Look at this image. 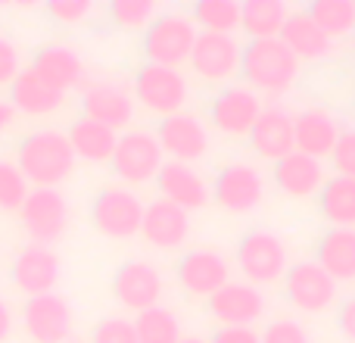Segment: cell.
Returning <instances> with one entry per match:
<instances>
[{
  "label": "cell",
  "instance_id": "obj_1",
  "mask_svg": "<svg viewBox=\"0 0 355 343\" xmlns=\"http://www.w3.org/2000/svg\"><path fill=\"white\" fill-rule=\"evenodd\" d=\"M302 62L284 47L281 37H268V41H246L243 56H240V78L250 91L259 97H284L293 91L300 81Z\"/></svg>",
  "mask_w": 355,
  "mask_h": 343
},
{
  "label": "cell",
  "instance_id": "obj_2",
  "mask_svg": "<svg viewBox=\"0 0 355 343\" xmlns=\"http://www.w3.org/2000/svg\"><path fill=\"white\" fill-rule=\"evenodd\" d=\"M75 153L69 135L60 128H37L19 141L16 166L35 187H60L75 172Z\"/></svg>",
  "mask_w": 355,
  "mask_h": 343
},
{
  "label": "cell",
  "instance_id": "obj_3",
  "mask_svg": "<svg viewBox=\"0 0 355 343\" xmlns=\"http://www.w3.org/2000/svg\"><path fill=\"white\" fill-rule=\"evenodd\" d=\"M234 265L243 275V281L262 290L268 284L284 281V275L290 269V244L271 228H250L237 240Z\"/></svg>",
  "mask_w": 355,
  "mask_h": 343
},
{
  "label": "cell",
  "instance_id": "obj_4",
  "mask_svg": "<svg viewBox=\"0 0 355 343\" xmlns=\"http://www.w3.org/2000/svg\"><path fill=\"white\" fill-rule=\"evenodd\" d=\"M131 94H135V103H141L150 116L168 119V116H175V112L187 110L190 85L181 69L144 62L135 72V78H131Z\"/></svg>",
  "mask_w": 355,
  "mask_h": 343
},
{
  "label": "cell",
  "instance_id": "obj_5",
  "mask_svg": "<svg viewBox=\"0 0 355 343\" xmlns=\"http://www.w3.org/2000/svg\"><path fill=\"white\" fill-rule=\"evenodd\" d=\"M196 22L190 19V12L184 10H168L150 22V28L144 31V56L153 66H168L181 69L190 60V50L196 44Z\"/></svg>",
  "mask_w": 355,
  "mask_h": 343
},
{
  "label": "cell",
  "instance_id": "obj_6",
  "mask_svg": "<svg viewBox=\"0 0 355 343\" xmlns=\"http://www.w3.org/2000/svg\"><path fill=\"white\" fill-rule=\"evenodd\" d=\"M144 209L147 203L137 196L135 187L106 184L91 203V225L110 240H131L141 234Z\"/></svg>",
  "mask_w": 355,
  "mask_h": 343
},
{
  "label": "cell",
  "instance_id": "obj_7",
  "mask_svg": "<svg viewBox=\"0 0 355 343\" xmlns=\"http://www.w3.org/2000/svg\"><path fill=\"white\" fill-rule=\"evenodd\" d=\"M212 203L227 215H250L265 203V175L246 160L221 166L212 178Z\"/></svg>",
  "mask_w": 355,
  "mask_h": 343
},
{
  "label": "cell",
  "instance_id": "obj_8",
  "mask_svg": "<svg viewBox=\"0 0 355 343\" xmlns=\"http://www.w3.org/2000/svg\"><path fill=\"white\" fill-rule=\"evenodd\" d=\"M162 162H166V153H162L159 141H156L153 131L147 128H128L119 135L116 153H112L110 166L116 172L119 184L125 187H137V184L156 181Z\"/></svg>",
  "mask_w": 355,
  "mask_h": 343
},
{
  "label": "cell",
  "instance_id": "obj_9",
  "mask_svg": "<svg viewBox=\"0 0 355 343\" xmlns=\"http://www.w3.org/2000/svg\"><path fill=\"white\" fill-rule=\"evenodd\" d=\"M284 300L302 315H324L340 300V284L315 259H300L284 275Z\"/></svg>",
  "mask_w": 355,
  "mask_h": 343
},
{
  "label": "cell",
  "instance_id": "obj_10",
  "mask_svg": "<svg viewBox=\"0 0 355 343\" xmlns=\"http://www.w3.org/2000/svg\"><path fill=\"white\" fill-rule=\"evenodd\" d=\"M262 97L250 91L246 85H227L218 87L209 100V125L227 141H250L252 125L262 112Z\"/></svg>",
  "mask_w": 355,
  "mask_h": 343
},
{
  "label": "cell",
  "instance_id": "obj_11",
  "mask_svg": "<svg viewBox=\"0 0 355 343\" xmlns=\"http://www.w3.org/2000/svg\"><path fill=\"white\" fill-rule=\"evenodd\" d=\"M240 56H243V44L237 41V35H209V31H200L193 50H190L187 66L206 85L227 87L240 75Z\"/></svg>",
  "mask_w": 355,
  "mask_h": 343
},
{
  "label": "cell",
  "instance_id": "obj_12",
  "mask_svg": "<svg viewBox=\"0 0 355 343\" xmlns=\"http://www.w3.org/2000/svg\"><path fill=\"white\" fill-rule=\"evenodd\" d=\"M175 278L190 300H209L231 281V262L218 246H193L178 259Z\"/></svg>",
  "mask_w": 355,
  "mask_h": 343
},
{
  "label": "cell",
  "instance_id": "obj_13",
  "mask_svg": "<svg viewBox=\"0 0 355 343\" xmlns=\"http://www.w3.org/2000/svg\"><path fill=\"white\" fill-rule=\"evenodd\" d=\"M135 94L131 85L119 78H97L81 85V116L106 125L112 131H122L135 119Z\"/></svg>",
  "mask_w": 355,
  "mask_h": 343
},
{
  "label": "cell",
  "instance_id": "obj_14",
  "mask_svg": "<svg viewBox=\"0 0 355 343\" xmlns=\"http://www.w3.org/2000/svg\"><path fill=\"white\" fill-rule=\"evenodd\" d=\"M19 215H22L25 234L31 237V244L50 246L69 228V200L62 196L60 187H31Z\"/></svg>",
  "mask_w": 355,
  "mask_h": 343
},
{
  "label": "cell",
  "instance_id": "obj_15",
  "mask_svg": "<svg viewBox=\"0 0 355 343\" xmlns=\"http://www.w3.org/2000/svg\"><path fill=\"white\" fill-rule=\"evenodd\" d=\"M153 135H156V141H159L166 160L187 162V166L202 160V156L209 153V147H212L209 125L190 110L175 112V116H168V119H159Z\"/></svg>",
  "mask_w": 355,
  "mask_h": 343
},
{
  "label": "cell",
  "instance_id": "obj_16",
  "mask_svg": "<svg viewBox=\"0 0 355 343\" xmlns=\"http://www.w3.org/2000/svg\"><path fill=\"white\" fill-rule=\"evenodd\" d=\"M162 294H166V281H162L159 269L147 259H128L112 275V296L119 306L135 315L159 306Z\"/></svg>",
  "mask_w": 355,
  "mask_h": 343
},
{
  "label": "cell",
  "instance_id": "obj_17",
  "mask_svg": "<svg viewBox=\"0 0 355 343\" xmlns=\"http://www.w3.org/2000/svg\"><path fill=\"white\" fill-rule=\"evenodd\" d=\"M72 306L66 296L53 294H41V296H28L22 306V325L35 343H69L72 337Z\"/></svg>",
  "mask_w": 355,
  "mask_h": 343
},
{
  "label": "cell",
  "instance_id": "obj_18",
  "mask_svg": "<svg viewBox=\"0 0 355 343\" xmlns=\"http://www.w3.org/2000/svg\"><path fill=\"white\" fill-rule=\"evenodd\" d=\"M206 309L218 328H252L265 315V294L250 281H227L218 294L206 300Z\"/></svg>",
  "mask_w": 355,
  "mask_h": 343
},
{
  "label": "cell",
  "instance_id": "obj_19",
  "mask_svg": "<svg viewBox=\"0 0 355 343\" xmlns=\"http://www.w3.org/2000/svg\"><path fill=\"white\" fill-rule=\"evenodd\" d=\"M296 112H290L284 103H265L259 112V122L252 125L250 147L259 160H268L275 166L277 160L290 156L296 150Z\"/></svg>",
  "mask_w": 355,
  "mask_h": 343
},
{
  "label": "cell",
  "instance_id": "obj_20",
  "mask_svg": "<svg viewBox=\"0 0 355 343\" xmlns=\"http://www.w3.org/2000/svg\"><path fill=\"white\" fill-rule=\"evenodd\" d=\"M141 237L153 250H162V253L181 250L190 237V212H184L181 206L162 200V196L147 203L144 221H141Z\"/></svg>",
  "mask_w": 355,
  "mask_h": 343
},
{
  "label": "cell",
  "instance_id": "obj_21",
  "mask_svg": "<svg viewBox=\"0 0 355 343\" xmlns=\"http://www.w3.org/2000/svg\"><path fill=\"white\" fill-rule=\"evenodd\" d=\"M296 150L312 160H331L334 147H337L340 135H343V122L337 112L324 110V106H306L296 112Z\"/></svg>",
  "mask_w": 355,
  "mask_h": 343
},
{
  "label": "cell",
  "instance_id": "obj_22",
  "mask_svg": "<svg viewBox=\"0 0 355 343\" xmlns=\"http://www.w3.org/2000/svg\"><path fill=\"white\" fill-rule=\"evenodd\" d=\"M156 187H159L162 200L181 206L184 212H196V209L209 206V200H212V190H209V181L202 178V172L196 166H187V162L166 160L159 175H156Z\"/></svg>",
  "mask_w": 355,
  "mask_h": 343
},
{
  "label": "cell",
  "instance_id": "obj_23",
  "mask_svg": "<svg viewBox=\"0 0 355 343\" xmlns=\"http://www.w3.org/2000/svg\"><path fill=\"white\" fill-rule=\"evenodd\" d=\"M28 69L60 94L85 85V60L72 44H44V47H37Z\"/></svg>",
  "mask_w": 355,
  "mask_h": 343
},
{
  "label": "cell",
  "instance_id": "obj_24",
  "mask_svg": "<svg viewBox=\"0 0 355 343\" xmlns=\"http://www.w3.org/2000/svg\"><path fill=\"white\" fill-rule=\"evenodd\" d=\"M271 181L290 200H312L324 187L327 172L321 160H312V156L293 150L290 156H284V160H277L271 166Z\"/></svg>",
  "mask_w": 355,
  "mask_h": 343
},
{
  "label": "cell",
  "instance_id": "obj_25",
  "mask_svg": "<svg viewBox=\"0 0 355 343\" xmlns=\"http://www.w3.org/2000/svg\"><path fill=\"white\" fill-rule=\"evenodd\" d=\"M10 275H12V284L28 296L53 294L56 281H60V256L50 246L28 244L25 250L16 253Z\"/></svg>",
  "mask_w": 355,
  "mask_h": 343
},
{
  "label": "cell",
  "instance_id": "obj_26",
  "mask_svg": "<svg viewBox=\"0 0 355 343\" xmlns=\"http://www.w3.org/2000/svg\"><path fill=\"white\" fill-rule=\"evenodd\" d=\"M281 41L300 62H321L334 53V41L312 22V19H309L306 10L290 12V19L284 22Z\"/></svg>",
  "mask_w": 355,
  "mask_h": 343
},
{
  "label": "cell",
  "instance_id": "obj_27",
  "mask_svg": "<svg viewBox=\"0 0 355 343\" xmlns=\"http://www.w3.org/2000/svg\"><path fill=\"white\" fill-rule=\"evenodd\" d=\"M315 262L337 284L355 281V231L352 228H327L315 244Z\"/></svg>",
  "mask_w": 355,
  "mask_h": 343
},
{
  "label": "cell",
  "instance_id": "obj_28",
  "mask_svg": "<svg viewBox=\"0 0 355 343\" xmlns=\"http://www.w3.org/2000/svg\"><path fill=\"white\" fill-rule=\"evenodd\" d=\"M69 144H72V153L75 160H85V162H110L112 153H116V144H119V131L106 128V125L94 122V119H75L72 128L66 131Z\"/></svg>",
  "mask_w": 355,
  "mask_h": 343
},
{
  "label": "cell",
  "instance_id": "obj_29",
  "mask_svg": "<svg viewBox=\"0 0 355 343\" xmlns=\"http://www.w3.org/2000/svg\"><path fill=\"white\" fill-rule=\"evenodd\" d=\"M66 100V94L53 91L47 81H41L31 69H22L19 78L10 85V103L12 110L25 112V116H50L56 112Z\"/></svg>",
  "mask_w": 355,
  "mask_h": 343
},
{
  "label": "cell",
  "instance_id": "obj_30",
  "mask_svg": "<svg viewBox=\"0 0 355 343\" xmlns=\"http://www.w3.org/2000/svg\"><path fill=\"white\" fill-rule=\"evenodd\" d=\"M290 6L284 0H243L240 3V31L250 41L281 37L284 22L290 19Z\"/></svg>",
  "mask_w": 355,
  "mask_h": 343
},
{
  "label": "cell",
  "instance_id": "obj_31",
  "mask_svg": "<svg viewBox=\"0 0 355 343\" xmlns=\"http://www.w3.org/2000/svg\"><path fill=\"white\" fill-rule=\"evenodd\" d=\"M318 203V215L331 228H352L355 231V178L331 175L324 187L315 196Z\"/></svg>",
  "mask_w": 355,
  "mask_h": 343
},
{
  "label": "cell",
  "instance_id": "obj_32",
  "mask_svg": "<svg viewBox=\"0 0 355 343\" xmlns=\"http://www.w3.org/2000/svg\"><path fill=\"white\" fill-rule=\"evenodd\" d=\"M306 12L331 41H343V37L355 35V3L352 0H312V3L306 6Z\"/></svg>",
  "mask_w": 355,
  "mask_h": 343
},
{
  "label": "cell",
  "instance_id": "obj_33",
  "mask_svg": "<svg viewBox=\"0 0 355 343\" xmlns=\"http://www.w3.org/2000/svg\"><path fill=\"white\" fill-rule=\"evenodd\" d=\"M190 19L200 31L209 35H237L240 31V3L237 0H196Z\"/></svg>",
  "mask_w": 355,
  "mask_h": 343
},
{
  "label": "cell",
  "instance_id": "obj_34",
  "mask_svg": "<svg viewBox=\"0 0 355 343\" xmlns=\"http://www.w3.org/2000/svg\"><path fill=\"white\" fill-rule=\"evenodd\" d=\"M137 343H181V319L168 306H153L147 312H137L135 319Z\"/></svg>",
  "mask_w": 355,
  "mask_h": 343
},
{
  "label": "cell",
  "instance_id": "obj_35",
  "mask_svg": "<svg viewBox=\"0 0 355 343\" xmlns=\"http://www.w3.org/2000/svg\"><path fill=\"white\" fill-rule=\"evenodd\" d=\"M159 16V6L153 0H112L110 19L122 31H147L150 22Z\"/></svg>",
  "mask_w": 355,
  "mask_h": 343
},
{
  "label": "cell",
  "instance_id": "obj_36",
  "mask_svg": "<svg viewBox=\"0 0 355 343\" xmlns=\"http://www.w3.org/2000/svg\"><path fill=\"white\" fill-rule=\"evenodd\" d=\"M28 194H31V184L22 175V169L16 166V160L0 156V209L3 212H19Z\"/></svg>",
  "mask_w": 355,
  "mask_h": 343
},
{
  "label": "cell",
  "instance_id": "obj_37",
  "mask_svg": "<svg viewBox=\"0 0 355 343\" xmlns=\"http://www.w3.org/2000/svg\"><path fill=\"white\" fill-rule=\"evenodd\" d=\"M91 343H137L135 334V321L122 319V315H106L94 325Z\"/></svg>",
  "mask_w": 355,
  "mask_h": 343
},
{
  "label": "cell",
  "instance_id": "obj_38",
  "mask_svg": "<svg viewBox=\"0 0 355 343\" xmlns=\"http://www.w3.org/2000/svg\"><path fill=\"white\" fill-rule=\"evenodd\" d=\"M259 343H312V337L296 319H275L259 334Z\"/></svg>",
  "mask_w": 355,
  "mask_h": 343
},
{
  "label": "cell",
  "instance_id": "obj_39",
  "mask_svg": "<svg viewBox=\"0 0 355 343\" xmlns=\"http://www.w3.org/2000/svg\"><path fill=\"white\" fill-rule=\"evenodd\" d=\"M91 0H50L47 3V16L60 25H81L85 19H91Z\"/></svg>",
  "mask_w": 355,
  "mask_h": 343
},
{
  "label": "cell",
  "instance_id": "obj_40",
  "mask_svg": "<svg viewBox=\"0 0 355 343\" xmlns=\"http://www.w3.org/2000/svg\"><path fill=\"white\" fill-rule=\"evenodd\" d=\"M331 166L334 175L355 178V128H343V135H340L337 147L331 153Z\"/></svg>",
  "mask_w": 355,
  "mask_h": 343
},
{
  "label": "cell",
  "instance_id": "obj_41",
  "mask_svg": "<svg viewBox=\"0 0 355 343\" xmlns=\"http://www.w3.org/2000/svg\"><path fill=\"white\" fill-rule=\"evenodd\" d=\"M22 72V56L12 37L0 35V87H10Z\"/></svg>",
  "mask_w": 355,
  "mask_h": 343
},
{
  "label": "cell",
  "instance_id": "obj_42",
  "mask_svg": "<svg viewBox=\"0 0 355 343\" xmlns=\"http://www.w3.org/2000/svg\"><path fill=\"white\" fill-rule=\"evenodd\" d=\"M337 331L346 343H355V294L337 306Z\"/></svg>",
  "mask_w": 355,
  "mask_h": 343
},
{
  "label": "cell",
  "instance_id": "obj_43",
  "mask_svg": "<svg viewBox=\"0 0 355 343\" xmlns=\"http://www.w3.org/2000/svg\"><path fill=\"white\" fill-rule=\"evenodd\" d=\"M209 343H259L256 328H218Z\"/></svg>",
  "mask_w": 355,
  "mask_h": 343
},
{
  "label": "cell",
  "instance_id": "obj_44",
  "mask_svg": "<svg viewBox=\"0 0 355 343\" xmlns=\"http://www.w3.org/2000/svg\"><path fill=\"white\" fill-rule=\"evenodd\" d=\"M10 331H12V309H10V303L0 296V343L10 337Z\"/></svg>",
  "mask_w": 355,
  "mask_h": 343
},
{
  "label": "cell",
  "instance_id": "obj_45",
  "mask_svg": "<svg viewBox=\"0 0 355 343\" xmlns=\"http://www.w3.org/2000/svg\"><path fill=\"white\" fill-rule=\"evenodd\" d=\"M12 116H16L12 103H10V100H0V131L10 128V125H12Z\"/></svg>",
  "mask_w": 355,
  "mask_h": 343
},
{
  "label": "cell",
  "instance_id": "obj_46",
  "mask_svg": "<svg viewBox=\"0 0 355 343\" xmlns=\"http://www.w3.org/2000/svg\"><path fill=\"white\" fill-rule=\"evenodd\" d=\"M181 343H209V340H202V337H181Z\"/></svg>",
  "mask_w": 355,
  "mask_h": 343
},
{
  "label": "cell",
  "instance_id": "obj_47",
  "mask_svg": "<svg viewBox=\"0 0 355 343\" xmlns=\"http://www.w3.org/2000/svg\"><path fill=\"white\" fill-rule=\"evenodd\" d=\"M352 44H355V35H352Z\"/></svg>",
  "mask_w": 355,
  "mask_h": 343
},
{
  "label": "cell",
  "instance_id": "obj_48",
  "mask_svg": "<svg viewBox=\"0 0 355 343\" xmlns=\"http://www.w3.org/2000/svg\"><path fill=\"white\" fill-rule=\"evenodd\" d=\"M352 3H355V0H352Z\"/></svg>",
  "mask_w": 355,
  "mask_h": 343
}]
</instances>
